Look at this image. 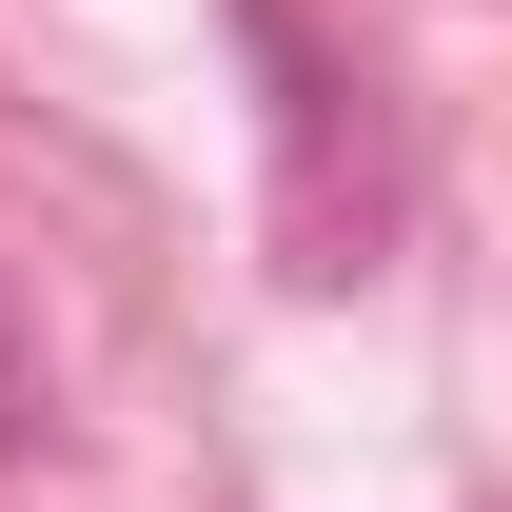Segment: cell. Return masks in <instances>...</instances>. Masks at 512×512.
Wrapping results in <instances>:
<instances>
[{
  "instance_id": "6da1fadb",
  "label": "cell",
  "mask_w": 512,
  "mask_h": 512,
  "mask_svg": "<svg viewBox=\"0 0 512 512\" xmlns=\"http://www.w3.org/2000/svg\"><path fill=\"white\" fill-rule=\"evenodd\" d=\"M20 453H40V335L0 316V473H20Z\"/></svg>"
}]
</instances>
